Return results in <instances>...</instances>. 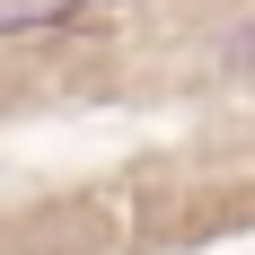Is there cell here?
Wrapping results in <instances>:
<instances>
[{"mask_svg":"<svg viewBox=\"0 0 255 255\" xmlns=\"http://www.w3.org/2000/svg\"><path fill=\"white\" fill-rule=\"evenodd\" d=\"M35 26H79V9H0V35H35Z\"/></svg>","mask_w":255,"mask_h":255,"instance_id":"6da1fadb","label":"cell"},{"mask_svg":"<svg viewBox=\"0 0 255 255\" xmlns=\"http://www.w3.org/2000/svg\"><path fill=\"white\" fill-rule=\"evenodd\" d=\"M220 62H229V71H255V26H238V35H229V53H220Z\"/></svg>","mask_w":255,"mask_h":255,"instance_id":"7a4b0ae2","label":"cell"}]
</instances>
